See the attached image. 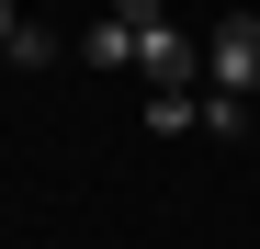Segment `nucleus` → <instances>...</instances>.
Here are the masks:
<instances>
[{
  "mask_svg": "<svg viewBox=\"0 0 260 249\" xmlns=\"http://www.w3.org/2000/svg\"><path fill=\"white\" fill-rule=\"evenodd\" d=\"M204 91H260V12H226V23H215L204 34Z\"/></svg>",
  "mask_w": 260,
  "mask_h": 249,
  "instance_id": "f257e3e1",
  "label": "nucleus"
},
{
  "mask_svg": "<svg viewBox=\"0 0 260 249\" xmlns=\"http://www.w3.org/2000/svg\"><path fill=\"white\" fill-rule=\"evenodd\" d=\"M204 124H215V136L238 147V136H249V102H238V91H204Z\"/></svg>",
  "mask_w": 260,
  "mask_h": 249,
  "instance_id": "39448f33",
  "label": "nucleus"
},
{
  "mask_svg": "<svg viewBox=\"0 0 260 249\" xmlns=\"http://www.w3.org/2000/svg\"><path fill=\"white\" fill-rule=\"evenodd\" d=\"M79 46H91V68H136V23H124V12H102Z\"/></svg>",
  "mask_w": 260,
  "mask_h": 249,
  "instance_id": "7ed1b4c3",
  "label": "nucleus"
},
{
  "mask_svg": "<svg viewBox=\"0 0 260 249\" xmlns=\"http://www.w3.org/2000/svg\"><path fill=\"white\" fill-rule=\"evenodd\" d=\"M113 12L136 23V34H158V23H170V0H113Z\"/></svg>",
  "mask_w": 260,
  "mask_h": 249,
  "instance_id": "423d86ee",
  "label": "nucleus"
},
{
  "mask_svg": "<svg viewBox=\"0 0 260 249\" xmlns=\"http://www.w3.org/2000/svg\"><path fill=\"white\" fill-rule=\"evenodd\" d=\"M12 46H23V12H12V0H0V57H12Z\"/></svg>",
  "mask_w": 260,
  "mask_h": 249,
  "instance_id": "0eeeda50",
  "label": "nucleus"
},
{
  "mask_svg": "<svg viewBox=\"0 0 260 249\" xmlns=\"http://www.w3.org/2000/svg\"><path fill=\"white\" fill-rule=\"evenodd\" d=\"M136 79H147V91H192V79H204V46L181 23H158V34H136Z\"/></svg>",
  "mask_w": 260,
  "mask_h": 249,
  "instance_id": "f03ea898",
  "label": "nucleus"
},
{
  "mask_svg": "<svg viewBox=\"0 0 260 249\" xmlns=\"http://www.w3.org/2000/svg\"><path fill=\"white\" fill-rule=\"evenodd\" d=\"M147 124H158V136H181V124H204V102H192V91H147Z\"/></svg>",
  "mask_w": 260,
  "mask_h": 249,
  "instance_id": "20e7f679",
  "label": "nucleus"
}]
</instances>
